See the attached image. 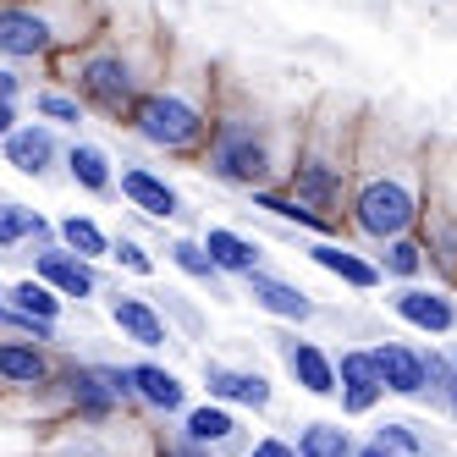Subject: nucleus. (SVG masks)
Instances as JSON below:
<instances>
[{"mask_svg":"<svg viewBox=\"0 0 457 457\" xmlns=\"http://www.w3.org/2000/svg\"><path fill=\"white\" fill-rule=\"evenodd\" d=\"M204 138H210L204 144L210 177L232 182V187H265V177H270V144H265V133H259L253 121L220 116V121H210Z\"/></svg>","mask_w":457,"mask_h":457,"instance_id":"nucleus-1","label":"nucleus"},{"mask_svg":"<svg viewBox=\"0 0 457 457\" xmlns=\"http://www.w3.org/2000/svg\"><path fill=\"white\" fill-rule=\"evenodd\" d=\"M127 121H133V133L144 144L171 149V154L204 144V133H210V116L193 100H182V94H166V88H160V94H138L133 111H127Z\"/></svg>","mask_w":457,"mask_h":457,"instance_id":"nucleus-2","label":"nucleus"},{"mask_svg":"<svg viewBox=\"0 0 457 457\" xmlns=\"http://www.w3.org/2000/svg\"><path fill=\"white\" fill-rule=\"evenodd\" d=\"M413 220H419V199H413V187L397 182V177H370L353 193V226L364 237H375V243L413 232Z\"/></svg>","mask_w":457,"mask_h":457,"instance_id":"nucleus-3","label":"nucleus"},{"mask_svg":"<svg viewBox=\"0 0 457 457\" xmlns=\"http://www.w3.org/2000/svg\"><path fill=\"white\" fill-rule=\"evenodd\" d=\"M78 83H83V94L100 111H133V100H138V78H133V61L127 55H88L83 61V72H78Z\"/></svg>","mask_w":457,"mask_h":457,"instance_id":"nucleus-4","label":"nucleus"},{"mask_svg":"<svg viewBox=\"0 0 457 457\" xmlns=\"http://www.w3.org/2000/svg\"><path fill=\"white\" fill-rule=\"evenodd\" d=\"M342 182H347V166H342V160H331V154H303L298 166H292V177H287L292 199H303V204L320 210V215H337Z\"/></svg>","mask_w":457,"mask_h":457,"instance_id":"nucleus-5","label":"nucleus"},{"mask_svg":"<svg viewBox=\"0 0 457 457\" xmlns=\"http://www.w3.org/2000/svg\"><path fill=\"white\" fill-rule=\"evenodd\" d=\"M127 397H133L127 370H111V364H83V370H72V403H78V413L105 419V413L121 408Z\"/></svg>","mask_w":457,"mask_h":457,"instance_id":"nucleus-6","label":"nucleus"},{"mask_svg":"<svg viewBox=\"0 0 457 457\" xmlns=\"http://www.w3.org/2000/svg\"><path fill=\"white\" fill-rule=\"evenodd\" d=\"M0 149H6V166H17L22 177H45L55 166V154H61L50 121H22V127H12V133L0 138Z\"/></svg>","mask_w":457,"mask_h":457,"instance_id":"nucleus-7","label":"nucleus"},{"mask_svg":"<svg viewBox=\"0 0 457 457\" xmlns=\"http://www.w3.org/2000/svg\"><path fill=\"white\" fill-rule=\"evenodd\" d=\"M55 45L50 34V22L39 12H28V6H0V55H12V61H34Z\"/></svg>","mask_w":457,"mask_h":457,"instance_id":"nucleus-8","label":"nucleus"},{"mask_svg":"<svg viewBox=\"0 0 457 457\" xmlns=\"http://www.w3.org/2000/svg\"><path fill=\"white\" fill-rule=\"evenodd\" d=\"M34 270H39V281H50L61 298H94V265L83 253H72V248H39V259H34Z\"/></svg>","mask_w":457,"mask_h":457,"instance_id":"nucleus-9","label":"nucleus"},{"mask_svg":"<svg viewBox=\"0 0 457 457\" xmlns=\"http://www.w3.org/2000/svg\"><path fill=\"white\" fill-rule=\"evenodd\" d=\"M121 193H127V204L144 210L149 220H171V215H182L177 187H171L166 177H154L149 166H127V171H121Z\"/></svg>","mask_w":457,"mask_h":457,"instance_id":"nucleus-10","label":"nucleus"},{"mask_svg":"<svg viewBox=\"0 0 457 457\" xmlns=\"http://www.w3.org/2000/svg\"><path fill=\"white\" fill-rule=\"evenodd\" d=\"M243 281H248V298H253L259 309H265V314H276V320H309V314H314L309 292H298V287H292V281H281V276L248 270Z\"/></svg>","mask_w":457,"mask_h":457,"instance_id":"nucleus-11","label":"nucleus"},{"mask_svg":"<svg viewBox=\"0 0 457 457\" xmlns=\"http://www.w3.org/2000/svg\"><path fill=\"white\" fill-rule=\"evenodd\" d=\"M370 358H375V375H380L386 391H397V397H419V391H424V364H419L413 347H403V342H380Z\"/></svg>","mask_w":457,"mask_h":457,"instance_id":"nucleus-12","label":"nucleus"},{"mask_svg":"<svg viewBox=\"0 0 457 457\" xmlns=\"http://www.w3.org/2000/svg\"><path fill=\"white\" fill-rule=\"evenodd\" d=\"M391 309H397L408 325H419V331H430V337H446L452 325H457V309L452 298H441V292H424V287H408L391 298Z\"/></svg>","mask_w":457,"mask_h":457,"instance_id":"nucleus-13","label":"nucleus"},{"mask_svg":"<svg viewBox=\"0 0 457 457\" xmlns=\"http://www.w3.org/2000/svg\"><path fill=\"white\" fill-rule=\"evenodd\" d=\"M111 320H116V331L127 337V342H138V347H166L171 337H166V320L154 314V303L149 298H111Z\"/></svg>","mask_w":457,"mask_h":457,"instance_id":"nucleus-14","label":"nucleus"},{"mask_svg":"<svg viewBox=\"0 0 457 457\" xmlns=\"http://www.w3.org/2000/svg\"><path fill=\"white\" fill-rule=\"evenodd\" d=\"M204 386L220 403H243V408H265L270 403V380L259 370H226V364H204Z\"/></svg>","mask_w":457,"mask_h":457,"instance_id":"nucleus-15","label":"nucleus"},{"mask_svg":"<svg viewBox=\"0 0 457 457\" xmlns=\"http://www.w3.org/2000/svg\"><path fill=\"white\" fill-rule=\"evenodd\" d=\"M281 358H287L292 380H298L303 391H314V397H331L337 391V364L314 342H281Z\"/></svg>","mask_w":457,"mask_h":457,"instance_id":"nucleus-16","label":"nucleus"},{"mask_svg":"<svg viewBox=\"0 0 457 457\" xmlns=\"http://www.w3.org/2000/svg\"><path fill=\"white\" fill-rule=\"evenodd\" d=\"M337 375H342V408H347V413H370L375 397L386 391L380 375H375V358H370V353H342Z\"/></svg>","mask_w":457,"mask_h":457,"instance_id":"nucleus-17","label":"nucleus"},{"mask_svg":"<svg viewBox=\"0 0 457 457\" xmlns=\"http://www.w3.org/2000/svg\"><path fill=\"white\" fill-rule=\"evenodd\" d=\"M204 253H210V265L220 276L259 270V243H248L243 232H232V226H210V232H204Z\"/></svg>","mask_w":457,"mask_h":457,"instance_id":"nucleus-18","label":"nucleus"},{"mask_svg":"<svg viewBox=\"0 0 457 457\" xmlns=\"http://www.w3.org/2000/svg\"><path fill=\"white\" fill-rule=\"evenodd\" d=\"M309 259H314L320 270H331L337 281L358 287V292L380 287V265H370V259H358V253H353V248H342V243H314V248H309Z\"/></svg>","mask_w":457,"mask_h":457,"instance_id":"nucleus-19","label":"nucleus"},{"mask_svg":"<svg viewBox=\"0 0 457 457\" xmlns=\"http://www.w3.org/2000/svg\"><path fill=\"white\" fill-rule=\"evenodd\" d=\"M127 386H133L149 408H166V413L182 408V380L171 370H160V364H133L127 370Z\"/></svg>","mask_w":457,"mask_h":457,"instance_id":"nucleus-20","label":"nucleus"},{"mask_svg":"<svg viewBox=\"0 0 457 457\" xmlns=\"http://www.w3.org/2000/svg\"><path fill=\"white\" fill-rule=\"evenodd\" d=\"M45 375H50V358L39 347L0 342V380H12V386H45Z\"/></svg>","mask_w":457,"mask_h":457,"instance_id":"nucleus-21","label":"nucleus"},{"mask_svg":"<svg viewBox=\"0 0 457 457\" xmlns=\"http://www.w3.org/2000/svg\"><path fill=\"white\" fill-rule=\"evenodd\" d=\"M67 171H72V182L83 187V193H111V154L100 149V144H72L67 149Z\"/></svg>","mask_w":457,"mask_h":457,"instance_id":"nucleus-22","label":"nucleus"},{"mask_svg":"<svg viewBox=\"0 0 457 457\" xmlns=\"http://www.w3.org/2000/svg\"><path fill=\"white\" fill-rule=\"evenodd\" d=\"M248 193H253V210H270L281 220H298V226H309V232H331V215L309 210L303 199H292V193H270V187H248Z\"/></svg>","mask_w":457,"mask_h":457,"instance_id":"nucleus-23","label":"nucleus"},{"mask_svg":"<svg viewBox=\"0 0 457 457\" xmlns=\"http://www.w3.org/2000/svg\"><path fill=\"white\" fill-rule=\"evenodd\" d=\"M6 303H12L17 314H34V320H61V292H55L50 281H17V287L6 292Z\"/></svg>","mask_w":457,"mask_h":457,"instance_id":"nucleus-24","label":"nucleus"},{"mask_svg":"<svg viewBox=\"0 0 457 457\" xmlns=\"http://www.w3.org/2000/svg\"><path fill=\"white\" fill-rule=\"evenodd\" d=\"M61 248H72L83 259H100V253H111V237L88 215H67V220H61Z\"/></svg>","mask_w":457,"mask_h":457,"instance_id":"nucleus-25","label":"nucleus"},{"mask_svg":"<svg viewBox=\"0 0 457 457\" xmlns=\"http://www.w3.org/2000/svg\"><path fill=\"white\" fill-rule=\"evenodd\" d=\"M22 237H50V220L22 204H0V248H12Z\"/></svg>","mask_w":457,"mask_h":457,"instance_id":"nucleus-26","label":"nucleus"},{"mask_svg":"<svg viewBox=\"0 0 457 457\" xmlns=\"http://www.w3.org/2000/svg\"><path fill=\"white\" fill-rule=\"evenodd\" d=\"M298 452L303 457H353V441H347V430H331V424H309L298 436Z\"/></svg>","mask_w":457,"mask_h":457,"instance_id":"nucleus-27","label":"nucleus"},{"mask_svg":"<svg viewBox=\"0 0 457 457\" xmlns=\"http://www.w3.org/2000/svg\"><path fill=\"white\" fill-rule=\"evenodd\" d=\"M380 265H386V276H419L424 270V248L403 232V237H386V253H380Z\"/></svg>","mask_w":457,"mask_h":457,"instance_id":"nucleus-28","label":"nucleus"},{"mask_svg":"<svg viewBox=\"0 0 457 457\" xmlns=\"http://www.w3.org/2000/svg\"><path fill=\"white\" fill-rule=\"evenodd\" d=\"M171 265L182 270V276H193V281H215L220 270L210 265V253H204V243H193V237H171Z\"/></svg>","mask_w":457,"mask_h":457,"instance_id":"nucleus-29","label":"nucleus"},{"mask_svg":"<svg viewBox=\"0 0 457 457\" xmlns=\"http://www.w3.org/2000/svg\"><path fill=\"white\" fill-rule=\"evenodd\" d=\"M187 436L193 441H226L232 436V413L226 408H193L187 413Z\"/></svg>","mask_w":457,"mask_h":457,"instance_id":"nucleus-30","label":"nucleus"},{"mask_svg":"<svg viewBox=\"0 0 457 457\" xmlns=\"http://www.w3.org/2000/svg\"><path fill=\"white\" fill-rule=\"evenodd\" d=\"M34 111H39L45 121H61V127H78V121H83V105L72 100V94H55V88H45V94H39Z\"/></svg>","mask_w":457,"mask_h":457,"instance_id":"nucleus-31","label":"nucleus"},{"mask_svg":"<svg viewBox=\"0 0 457 457\" xmlns=\"http://www.w3.org/2000/svg\"><path fill=\"white\" fill-rule=\"evenodd\" d=\"M419 364H424V386H441V391H457V358L446 353H419Z\"/></svg>","mask_w":457,"mask_h":457,"instance_id":"nucleus-32","label":"nucleus"},{"mask_svg":"<svg viewBox=\"0 0 457 457\" xmlns=\"http://www.w3.org/2000/svg\"><path fill=\"white\" fill-rule=\"evenodd\" d=\"M111 259H116V265H127V270H133V276H154V259L138 248V243H111Z\"/></svg>","mask_w":457,"mask_h":457,"instance_id":"nucleus-33","label":"nucleus"},{"mask_svg":"<svg viewBox=\"0 0 457 457\" xmlns=\"http://www.w3.org/2000/svg\"><path fill=\"white\" fill-rule=\"evenodd\" d=\"M380 446L397 452V457H413V452H419V436L408 430V424H386V430H380Z\"/></svg>","mask_w":457,"mask_h":457,"instance_id":"nucleus-34","label":"nucleus"},{"mask_svg":"<svg viewBox=\"0 0 457 457\" xmlns=\"http://www.w3.org/2000/svg\"><path fill=\"white\" fill-rule=\"evenodd\" d=\"M248 457H298V452H292L287 441H259V446H253Z\"/></svg>","mask_w":457,"mask_h":457,"instance_id":"nucleus-35","label":"nucleus"},{"mask_svg":"<svg viewBox=\"0 0 457 457\" xmlns=\"http://www.w3.org/2000/svg\"><path fill=\"white\" fill-rule=\"evenodd\" d=\"M61 457H111V452L94 446V441H72V446H61Z\"/></svg>","mask_w":457,"mask_h":457,"instance_id":"nucleus-36","label":"nucleus"},{"mask_svg":"<svg viewBox=\"0 0 457 457\" xmlns=\"http://www.w3.org/2000/svg\"><path fill=\"white\" fill-rule=\"evenodd\" d=\"M17 88H22L17 72H12V67H0V100H17Z\"/></svg>","mask_w":457,"mask_h":457,"instance_id":"nucleus-37","label":"nucleus"},{"mask_svg":"<svg viewBox=\"0 0 457 457\" xmlns=\"http://www.w3.org/2000/svg\"><path fill=\"white\" fill-rule=\"evenodd\" d=\"M12 127H17V105H12V100H0V138H6Z\"/></svg>","mask_w":457,"mask_h":457,"instance_id":"nucleus-38","label":"nucleus"},{"mask_svg":"<svg viewBox=\"0 0 457 457\" xmlns=\"http://www.w3.org/2000/svg\"><path fill=\"white\" fill-rule=\"evenodd\" d=\"M353 457H397V452H386V446L375 441V446H364V452H353Z\"/></svg>","mask_w":457,"mask_h":457,"instance_id":"nucleus-39","label":"nucleus"},{"mask_svg":"<svg viewBox=\"0 0 457 457\" xmlns=\"http://www.w3.org/2000/svg\"><path fill=\"white\" fill-rule=\"evenodd\" d=\"M446 408H452V419H457V391H446Z\"/></svg>","mask_w":457,"mask_h":457,"instance_id":"nucleus-40","label":"nucleus"},{"mask_svg":"<svg viewBox=\"0 0 457 457\" xmlns=\"http://www.w3.org/2000/svg\"><path fill=\"white\" fill-rule=\"evenodd\" d=\"M160 457H171V452H160Z\"/></svg>","mask_w":457,"mask_h":457,"instance_id":"nucleus-41","label":"nucleus"},{"mask_svg":"<svg viewBox=\"0 0 457 457\" xmlns=\"http://www.w3.org/2000/svg\"><path fill=\"white\" fill-rule=\"evenodd\" d=\"M452 358H457V347H452Z\"/></svg>","mask_w":457,"mask_h":457,"instance_id":"nucleus-42","label":"nucleus"}]
</instances>
